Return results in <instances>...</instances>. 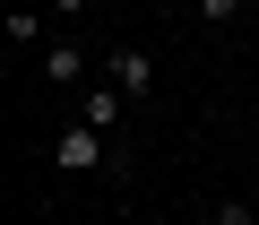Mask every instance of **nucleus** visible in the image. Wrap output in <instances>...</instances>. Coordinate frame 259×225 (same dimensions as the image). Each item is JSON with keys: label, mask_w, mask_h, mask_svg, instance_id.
Instances as JSON below:
<instances>
[{"label": "nucleus", "mask_w": 259, "mask_h": 225, "mask_svg": "<svg viewBox=\"0 0 259 225\" xmlns=\"http://www.w3.org/2000/svg\"><path fill=\"white\" fill-rule=\"evenodd\" d=\"M52 165H61V173H95V165H104V130H87V122L61 130V139H52Z\"/></svg>", "instance_id": "1"}, {"label": "nucleus", "mask_w": 259, "mask_h": 225, "mask_svg": "<svg viewBox=\"0 0 259 225\" xmlns=\"http://www.w3.org/2000/svg\"><path fill=\"white\" fill-rule=\"evenodd\" d=\"M112 87H121V95H147V87H156V52L112 44Z\"/></svg>", "instance_id": "2"}, {"label": "nucleus", "mask_w": 259, "mask_h": 225, "mask_svg": "<svg viewBox=\"0 0 259 225\" xmlns=\"http://www.w3.org/2000/svg\"><path fill=\"white\" fill-rule=\"evenodd\" d=\"M44 78H52V87H78V78H87V52H78V44H52V52H44Z\"/></svg>", "instance_id": "3"}, {"label": "nucleus", "mask_w": 259, "mask_h": 225, "mask_svg": "<svg viewBox=\"0 0 259 225\" xmlns=\"http://www.w3.org/2000/svg\"><path fill=\"white\" fill-rule=\"evenodd\" d=\"M121 104H130L121 87H95V95H87V130H112V122H121Z\"/></svg>", "instance_id": "4"}, {"label": "nucleus", "mask_w": 259, "mask_h": 225, "mask_svg": "<svg viewBox=\"0 0 259 225\" xmlns=\"http://www.w3.org/2000/svg\"><path fill=\"white\" fill-rule=\"evenodd\" d=\"M216 225H250V199H216Z\"/></svg>", "instance_id": "5"}, {"label": "nucleus", "mask_w": 259, "mask_h": 225, "mask_svg": "<svg viewBox=\"0 0 259 225\" xmlns=\"http://www.w3.org/2000/svg\"><path fill=\"white\" fill-rule=\"evenodd\" d=\"M199 9H207V18H216V26H225V18H233V9H242V0H199Z\"/></svg>", "instance_id": "6"}, {"label": "nucleus", "mask_w": 259, "mask_h": 225, "mask_svg": "<svg viewBox=\"0 0 259 225\" xmlns=\"http://www.w3.org/2000/svg\"><path fill=\"white\" fill-rule=\"evenodd\" d=\"M52 9H61V18H78V9H95V0H52Z\"/></svg>", "instance_id": "7"}]
</instances>
